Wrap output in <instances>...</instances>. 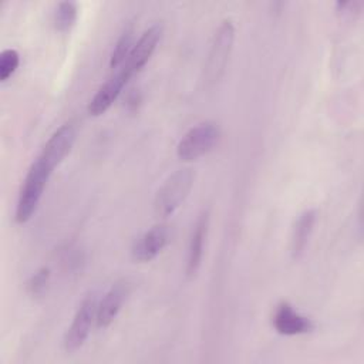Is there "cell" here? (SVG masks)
I'll return each instance as SVG.
<instances>
[{"mask_svg":"<svg viewBox=\"0 0 364 364\" xmlns=\"http://www.w3.org/2000/svg\"><path fill=\"white\" fill-rule=\"evenodd\" d=\"M220 127L215 121H202L189 128L176 145V155L183 162H192L210 152L220 139Z\"/></svg>","mask_w":364,"mask_h":364,"instance_id":"cell-3","label":"cell"},{"mask_svg":"<svg viewBox=\"0 0 364 364\" xmlns=\"http://www.w3.org/2000/svg\"><path fill=\"white\" fill-rule=\"evenodd\" d=\"M161 37H162V26L161 24H154L149 28H146L139 36V38L135 41L128 58L119 68H124L131 75L136 74L152 57Z\"/></svg>","mask_w":364,"mask_h":364,"instance_id":"cell-10","label":"cell"},{"mask_svg":"<svg viewBox=\"0 0 364 364\" xmlns=\"http://www.w3.org/2000/svg\"><path fill=\"white\" fill-rule=\"evenodd\" d=\"M78 16V7L74 1H61L54 11V26L60 31L70 30Z\"/></svg>","mask_w":364,"mask_h":364,"instance_id":"cell-15","label":"cell"},{"mask_svg":"<svg viewBox=\"0 0 364 364\" xmlns=\"http://www.w3.org/2000/svg\"><path fill=\"white\" fill-rule=\"evenodd\" d=\"M235 41V24L230 18L223 20L215 31L205 63V80L208 82L218 81L228 65Z\"/></svg>","mask_w":364,"mask_h":364,"instance_id":"cell-4","label":"cell"},{"mask_svg":"<svg viewBox=\"0 0 364 364\" xmlns=\"http://www.w3.org/2000/svg\"><path fill=\"white\" fill-rule=\"evenodd\" d=\"M131 74L124 68H118V71L109 77L94 94V97L88 102V114L92 117L102 115L119 97L128 81L131 80Z\"/></svg>","mask_w":364,"mask_h":364,"instance_id":"cell-11","label":"cell"},{"mask_svg":"<svg viewBox=\"0 0 364 364\" xmlns=\"http://www.w3.org/2000/svg\"><path fill=\"white\" fill-rule=\"evenodd\" d=\"M361 1H338L336 3V11L341 14H358L361 11Z\"/></svg>","mask_w":364,"mask_h":364,"instance_id":"cell-18","label":"cell"},{"mask_svg":"<svg viewBox=\"0 0 364 364\" xmlns=\"http://www.w3.org/2000/svg\"><path fill=\"white\" fill-rule=\"evenodd\" d=\"M209 220H210L209 210H202L193 225V229H192V233L189 237L188 253H186L185 272H186L188 277H195L202 266L205 243H206V237H208V232H209Z\"/></svg>","mask_w":364,"mask_h":364,"instance_id":"cell-12","label":"cell"},{"mask_svg":"<svg viewBox=\"0 0 364 364\" xmlns=\"http://www.w3.org/2000/svg\"><path fill=\"white\" fill-rule=\"evenodd\" d=\"M316 222H317L316 209H307L299 215L290 236V255L293 259L296 260L300 259L306 252V247L310 242Z\"/></svg>","mask_w":364,"mask_h":364,"instance_id":"cell-13","label":"cell"},{"mask_svg":"<svg viewBox=\"0 0 364 364\" xmlns=\"http://www.w3.org/2000/svg\"><path fill=\"white\" fill-rule=\"evenodd\" d=\"M272 324L282 336H300L313 331L316 327L310 317L299 313L287 301H282L274 307Z\"/></svg>","mask_w":364,"mask_h":364,"instance_id":"cell-8","label":"cell"},{"mask_svg":"<svg viewBox=\"0 0 364 364\" xmlns=\"http://www.w3.org/2000/svg\"><path fill=\"white\" fill-rule=\"evenodd\" d=\"M53 172L54 168L37 155L30 165L18 192L14 212L17 223H26L33 218Z\"/></svg>","mask_w":364,"mask_h":364,"instance_id":"cell-1","label":"cell"},{"mask_svg":"<svg viewBox=\"0 0 364 364\" xmlns=\"http://www.w3.org/2000/svg\"><path fill=\"white\" fill-rule=\"evenodd\" d=\"M131 293V283L125 279L115 282L97 304L95 326L97 328H107L121 311L125 300Z\"/></svg>","mask_w":364,"mask_h":364,"instance_id":"cell-7","label":"cell"},{"mask_svg":"<svg viewBox=\"0 0 364 364\" xmlns=\"http://www.w3.org/2000/svg\"><path fill=\"white\" fill-rule=\"evenodd\" d=\"M97 297L90 294L87 296L78 306L73 321L70 327L67 328L64 338H63V346L67 353H74L78 348H81L85 343V340L90 336L92 323L95 321L97 316Z\"/></svg>","mask_w":364,"mask_h":364,"instance_id":"cell-5","label":"cell"},{"mask_svg":"<svg viewBox=\"0 0 364 364\" xmlns=\"http://www.w3.org/2000/svg\"><path fill=\"white\" fill-rule=\"evenodd\" d=\"M134 44H135V31H134L132 26H128L121 33V36L118 37V40L112 48V53L109 57V67L119 68L128 58Z\"/></svg>","mask_w":364,"mask_h":364,"instance_id":"cell-14","label":"cell"},{"mask_svg":"<svg viewBox=\"0 0 364 364\" xmlns=\"http://www.w3.org/2000/svg\"><path fill=\"white\" fill-rule=\"evenodd\" d=\"M20 64V55L14 48H6L0 54V80L6 81L14 74Z\"/></svg>","mask_w":364,"mask_h":364,"instance_id":"cell-16","label":"cell"},{"mask_svg":"<svg viewBox=\"0 0 364 364\" xmlns=\"http://www.w3.org/2000/svg\"><path fill=\"white\" fill-rule=\"evenodd\" d=\"M171 232L166 225L158 223L135 239L131 247V256L135 262L146 263L154 260L169 243Z\"/></svg>","mask_w":364,"mask_h":364,"instance_id":"cell-6","label":"cell"},{"mask_svg":"<svg viewBox=\"0 0 364 364\" xmlns=\"http://www.w3.org/2000/svg\"><path fill=\"white\" fill-rule=\"evenodd\" d=\"M195 175L189 168L176 169L162 183L154 198V212L158 218H168L185 202L193 186Z\"/></svg>","mask_w":364,"mask_h":364,"instance_id":"cell-2","label":"cell"},{"mask_svg":"<svg viewBox=\"0 0 364 364\" xmlns=\"http://www.w3.org/2000/svg\"><path fill=\"white\" fill-rule=\"evenodd\" d=\"M50 282V269L48 267H40L27 282L26 287L28 294L37 297L41 296L46 291V287Z\"/></svg>","mask_w":364,"mask_h":364,"instance_id":"cell-17","label":"cell"},{"mask_svg":"<svg viewBox=\"0 0 364 364\" xmlns=\"http://www.w3.org/2000/svg\"><path fill=\"white\" fill-rule=\"evenodd\" d=\"M75 139H77L75 127L71 122L63 124L47 139L38 156L43 158L47 164H50L53 168H57L73 149Z\"/></svg>","mask_w":364,"mask_h":364,"instance_id":"cell-9","label":"cell"}]
</instances>
